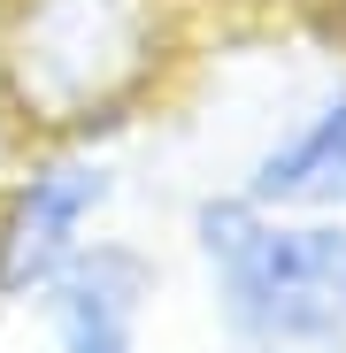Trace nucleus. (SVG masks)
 I'll return each instance as SVG.
<instances>
[{
    "label": "nucleus",
    "mask_w": 346,
    "mask_h": 353,
    "mask_svg": "<svg viewBox=\"0 0 346 353\" xmlns=\"http://www.w3.org/2000/svg\"><path fill=\"white\" fill-rule=\"evenodd\" d=\"M177 254L215 353H346V215L254 208L208 176L177 208Z\"/></svg>",
    "instance_id": "f03ea898"
},
{
    "label": "nucleus",
    "mask_w": 346,
    "mask_h": 353,
    "mask_svg": "<svg viewBox=\"0 0 346 353\" xmlns=\"http://www.w3.org/2000/svg\"><path fill=\"white\" fill-rule=\"evenodd\" d=\"M162 292H169V254L115 223L39 292L23 323L39 330V353H154Z\"/></svg>",
    "instance_id": "20e7f679"
},
{
    "label": "nucleus",
    "mask_w": 346,
    "mask_h": 353,
    "mask_svg": "<svg viewBox=\"0 0 346 353\" xmlns=\"http://www.w3.org/2000/svg\"><path fill=\"white\" fill-rule=\"evenodd\" d=\"M231 192L254 208H293V215H346V70L316 77L300 100H285L254 146L231 161Z\"/></svg>",
    "instance_id": "39448f33"
},
{
    "label": "nucleus",
    "mask_w": 346,
    "mask_h": 353,
    "mask_svg": "<svg viewBox=\"0 0 346 353\" xmlns=\"http://www.w3.org/2000/svg\"><path fill=\"white\" fill-rule=\"evenodd\" d=\"M131 161L124 146H16L0 169V330L39 307L100 230L124 223Z\"/></svg>",
    "instance_id": "7ed1b4c3"
},
{
    "label": "nucleus",
    "mask_w": 346,
    "mask_h": 353,
    "mask_svg": "<svg viewBox=\"0 0 346 353\" xmlns=\"http://www.w3.org/2000/svg\"><path fill=\"white\" fill-rule=\"evenodd\" d=\"M208 0H0V123L16 146H131L200 70Z\"/></svg>",
    "instance_id": "f257e3e1"
},
{
    "label": "nucleus",
    "mask_w": 346,
    "mask_h": 353,
    "mask_svg": "<svg viewBox=\"0 0 346 353\" xmlns=\"http://www.w3.org/2000/svg\"><path fill=\"white\" fill-rule=\"evenodd\" d=\"M8 154H16V139H8V123H0V169H8Z\"/></svg>",
    "instance_id": "423d86ee"
}]
</instances>
